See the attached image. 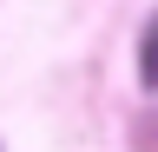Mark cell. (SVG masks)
Instances as JSON below:
<instances>
[{"label":"cell","mask_w":158,"mask_h":152,"mask_svg":"<svg viewBox=\"0 0 158 152\" xmlns=\"http://www.w3.org/2000/svg\"><path fill=\"white\" fill-rule=\"evenodd\" d=\"M138 80H145V93H158V13L145 20V40H138Z\"/></svg>","instance_id":"obj_1"}]
</instances>
